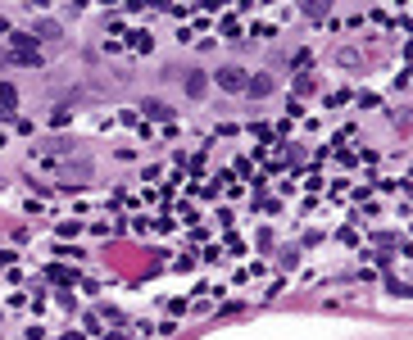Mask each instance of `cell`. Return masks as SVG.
<instances>
[{
  "instance_id": "6da1fadb",
  "label": "cell",
  "mask_w": 413,
  "mask_h": 340,
  "mask_svg": "<svg viewBox=\"0 0 413 340\" xmlns=\"http://www.w3.org/2000/svg\"><path fill=\"white\" fill-rule=\"evenodd\" d=\"M218 86H223V91H245V73L241 68H223V73H218Z\"/></svg>"
},
{
  "instance_id": "277c9868",
  "label": "cell",
  "mask_w": 413,
  "mask_h": 340,
  "mask_svg": "<svg viewBox=\"0 0 413 340\" xmlns=\"http://www.w3.org/2000/svg\"><path fill=\"white\" fill-rule=\"evenodd\" d=\"M327 5H332V0H304V9H309V14H323Z\"/></svg>"
},
{
  "instance_id": "3957f363",
  "label": "cell",
  "mask_w": 413,
  "mask_h": 340,
  "mask_svg": "<svg viewBox=\"0 0 413 340\" xmlns=\"http://www.w3.org/2000/svg\"><path fill=\"white\" fill-rule=\"evenodd\" d=\"M141 109H146L150 118H168V114H172V109H168L164 100H146V104H141Z\"/></svg>"
},
{
  "instance_id": "7a4b0ae2",
  "label": "cell",
  "mask_w": 413,
  "mask_h": 340,
  "mask_svg": "<svg viewBox=\"0 0 413 340\" xmlns=\"http://www.w3.org/2000/svg\"><path fill=\"white\" fill-rule=\"evenodd\" d=\"M205 86H209L205 73H191V77H187V95H205Z\"/></svg>"
},
{
  "instance_id": "5b68a950",
  "label": "cell",
  "mask_w": 413,
  "mask_h": 340,
  "mask_svg": "<svg viewBox=\"0 0 413 340\" xmlns=\"http://www.w3.org/2000/svg\"><path fill=\"white\" fill-rule=\"evenodd\" d=\"M32 5H46V0H32Z\"/></svg>"
}]
</instances>
